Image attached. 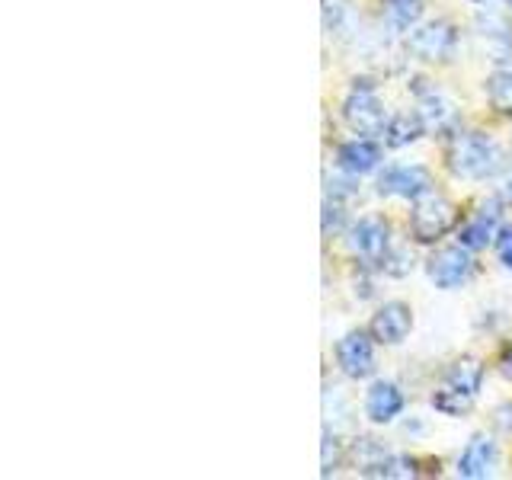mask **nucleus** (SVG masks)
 <instances>
[{
	"mask_svg": "<svg viewBox=\"0 0 512 480\" xmlns=\"http://www.w3.org/2000/svg\"><path fill=\"white\" fill-rule=\"evenodd\" d=\"M445 167L461 180H487L500 170V148L484 132H455L445 141Z\"/></svg>",
	"mask_w": 512,
	"mask_h": 480,
	"instance_id": "obj_1",
	"label": "nucleus"
},
{
	"mask_svg": "<svg viewBox=\"0 0 512 480\" xmlns=\"http://www.w3.org/2000/svg\"><path fill=\"white\" fill-rule=\"evenodd\" d=\"M343 119L346 125L352 128L356 135L362 138H378L384 135V128H388V112H384L381 100L375 96V84L368 77L356 80V87L346 96L343 103Z\"/></svg>",
	"mask_w": 512,
	"mask_h": 480,
	"instance_id": "obj_2",
	"label": "nucleus"
},
{
	"mask_svg": "<svg viewBox=\"0 0 512 480\" xmlns=\"http://www.w3.org/2000/svg\"><path fill=\"white\" fill-rule=\"evenodd\" d=\"M455 221H458V208L445 196H432V192H426V196L416 199V205H413L410 237L416 244H436V240H442L455 228Z\"/></svg>",
	"mask_w": 512,
	"mask_h": 480,
	"instance_id": "obj_3",
	"label": "nucleus"
},
{
	"mask_svg": "<svg viewBox=\"0 0 512 480\" xmlns=\"http://www.w3.org/2000/svg\"><path fill=\"white\" fill-rule=\"evenodd\" d=\"M336 365L352 381L375 375V336L368 330H349L336 340Z\"/></svg>",
	"mask_w": 512,
	"mask_h": 480,
	"instance_id": "obj_4",
	"label": "nucleus"
},
{
	"mask_svg": "<svg viewBox=\"0 0 512 480\" xmlns=\"http://www.w3.org/2000/svg\"><path fill=\"white\" fill-rule=\"evenodd\" d=\"M349 247L356 250L365 263L384 269L391 256V224L378 215H365L349 228Z\"/></svg>",
	"mask_w": 512,
	"mask_h": 480,
	"instance_id": "obj_5",
	"label": "nucleus"
},
{
	"mask_svg": "<svg viewBox=\"0 0 512 480\" xmlns=\"http://www.w3.org/2000/svg\"><path fill=\"white\" fill-rule=\"evenodd\" d=\"M426 276L436 282V288L442 292H452V288H461L474 276V256L468 247H442L429 256L426 263Z\"/></svg>",
	"mask_w": 512,
	"mask_h": 480,
	"instance_id": "obj_6",
	"label": "nucleus"
},
{
	"mask_svg": "<svg viewBox=\"0 0 512 480\" xmlns=\"http://www.w3.org/2000/svg\"><path fill=\"white\" fill-rule=\"evenodd\" d=\"M458 45V32L448 20L426 23L407 36V52L420 61H448Z\"/></svg>",
	"mask_w": 512,
	"mask_h": 480,
	"instance_id": "obj_7",
	"label": "nucleus"
},
{
	"mask_svg": "<svg viewBox=\"0 0 512 480\" xmlns=\"http://www.w3.org/2000/svg\"><path fill=\"white\" fill-rule=\"evenodd\" d=\"M432 192V173L423 164H397L378 176V196H397V199H423Z\"/></svg>",
	"mask_w": 512,
	"mask_h": 480,
	"instance_id": "obj_8",
	"label": "nucleus"
},
{
	"mask_svg": "<svg viewBox=\"0 0 512 480\" xmlns=\"http://www.w3.org/2000/svg\"><path fill=\"white\" fill-rule=\"evenodd\" d=\"M413 330V311L404 301H384L381 308L368 320V333L381 346H400Z\"/></svg>",
	"mask_w": 512,
	"mask_h": 480,
	"instance_id": "obj_9",
	"label": "nucleus"
},
{
	"mask_svg": "<svg viewBox=\"0 0 512 480\" xmlns=\"http://www.w3.org/2000/svg\"><path fill=\"white\" fill-rule=\"evenodd\" d=\"M404 407H407V397L394 381H375L372 388L365 391V416L375 426L394 423L397 416L404 413Z\"/></svg>",
	"mask_w": 512,
	"mask_h": 480,
	"instance_id": "obj_10",
	"label": "nucleus"
},
{
	"mask_svg": "<svg viewBox=\"0 0 512 480\" xmlns=\"http://www.w3.org/2000/svg\"><path fill=\"white\" fill-rule=\"evenodd\" d=\"M493 468H496V442L487 436V432H477V436H471V442L464 445V452L458 455V477L484 480L493 474Z\"/></svg>",
	"mask_w": 512,
	"mask_h": 480,
	"instance_id": "obj_11",
	"label": "nucleus"
},
{
	"mask_svg": "<svg viewBox=\"0 0 512 480\" xmlns=\"http://www.w3.org/2000/svg\"><path fill=\"white\" fill-rule=\"evenodd\" d=\"M378 164H381V148L372 138H352L336 148V167L349 176H365L378 170Z\"/></svg>",
	"mask_w": 512,
	"mask_h": 480,
	"instance_id": "obj_12",
	"label": "nucleus"
},
{
	"mask_svg": "<svg viewBox=\"0 0 512 480\" xmlns=\"http://www.w3.org/2000/svg\"><path fill=\"white\" fill-rule=\"evenodd\" d=\"M496 234H500V205L490 202V205L480 208V212L471 221L461 224V228H458V244L468 247L474 253V250H484L487 244H493Z\"/></svg>",
	"mask_w": 512,
	"mask_h": 480,
	"instance_id": "obj_13",
	"label": "nucleus"
},
{
	"mask_svg": "<svg viewBox=\"0 0 512 480\" xmlns=\"http://www.w3.org/2000/svg\"><path fill=\"white\" fill-rule=\"evenodd\" d=\"M480 384H484V365H480L477 359H471V356H464L455 365H448V372H445L439 388L452 391V394H458V397L471 400V404H474L477 394H480Z\"/></svg>",
	"mask_w": 512,
	"mask_h": 480,
	"instance_id": "obj_14",
	"label": "nucleus"
},
{
	"mask_svg": "<svg viewBox=\"0 0 512 480\" xmlns=\"http://www.w3.org/2000/svg\"><path fill=\"white\" fill-rule=\"evenodd\" d=\"M426 135V122L420 112H404V116H394L384 128V144L388 148H407V144L420 141Z\"/></svg>",
	"mask_w": 512,
	"mask_h": 480,
	"instance_id": "obj_15",
	"label": "nucleus"
},
{
	"mask_svg": "<svg viewBox=\"0 0 512 480\" xmlns=\"http://www.w3.org/2000/svg\"><path fill=\"white\" fill-rule=\"evenodd\" d=\"M381 13L397 32H407L423 20V0H384Z\"/></svg>",
	"mask_w": 512,
	"mask_h": 480,
	"instance_id": "obj_16",
	"label": "nucleus"
},
{
	"mask_svg": "<svg viewBox=\"0 0 512 480\" xmlns=\"http://www.w3.org/2000/svg\"><path fill=\"white\" fill-rule=\"evenodd\" d=\"M487 100L496 116L512 119V71H493L487 77Z\"/></svg>",
	"mask_w": 512,
	"mask_h": 480,
	"instance_id": "obj_17",
	"label": "nucleus"
},
{
	"mask_svg": "<svg viewBox=\"0 0 512 480\" xmlns=\"http://www.w3.org/2000/svg\"><path fill=\"white\" fill-rule=\"evenodd\" d=\"M420 116L426 122V132L429 128H436V132H442V128H448L455 122V112L452 106H448L445 100H439V96H426L423 106H420Z\"/></svg>",
	"mask_w": 512,
	"mask_h": 480,
	"instance_id": "obj_18",
	"label": "nucleus"
},
{
	"mask_svg": "<svg viewBox=\"0 0 512 480\" xmlns=\"http://www.w3.org/2000/svg\"><path fill=\"white\" fill-rule=\"evenodd\" d=\"M432 407H436L439 413L445 416H464V413H471V400H464L452 391H445V388H436V394H432Z\"/></svg>",
	"mask_w": 512,
	"mask_h": 480,
	"instance_id": "obj_19",
	"label": "nucleus"
},
{
	"mask_svg": "<svg viewBox=\"0 0 512 480\" xmlns=\"http://www.w3.org/2000/svg\"><path fill=\"white\" fill-rule=\"evenodd\" d=\"M496 256H500V263L506 269H512V224H506V228H500V234H496Z\"/></svg>",
	"mask_w": 512,
	"mask_h": 480,
	"instance_id": "obj_20",
	"label": "nucleus"
},
{
	"mask_svg": "<svg viewBox=\"0 0 512 480\" xmlns=\"http://www.w3.org/2000/svg\"><path fill=\"white\" fill-rule=\"evenodd\" d=\"M496 372H500L506 381H512V343H506V346H503L500 359H496Z\"/></svg>",
	"mask_w": 512,
	"mask_h": 480,
	"instance_id": "obj_21",
	"label": "nucleus"
},
{
	"mask_svg": "<svg viewBox=\"0 0 512 480\" xmlns=\"http://www.w3.org/2000/svg\"><path fill=\"white\" fill-rule=\"evenodd\" d=\"M493 420H496V426L506 432V436H512V404H503L500 410H496Z\"/></svg>",
	"mask_w": 512,
	"mask_h": 480,
	"instance_id": "obj_22",
	"label": "nucleus"
},
{
	"mask_svg": "<svg viewBox=\"0 0 512 480\" xmlns=\"http://www.w3.org/2000/svg\"><path fill=\"white\" fill-rule=\"evenodd\" d=\"M474 4H484V0H474Z\"/></svg>",
	"mask_w": 512,
	"mask_h": 480,
	"instance_id": "obj_23",
	"label": "nucleus"
}]
</instances>
